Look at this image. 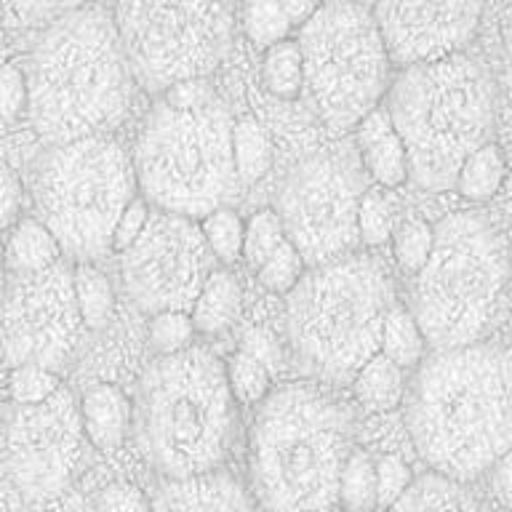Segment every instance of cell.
I'll list each match as a JSON object with an SVG mask.
<instances>
[{
    "instance_id": "obj_9",
    "label": "cell",
    "mask_w": 512,
    "mask_h": 512,
    "mask_svg": "<svg viewBox=\"0 0 512 512\" xmlns=\"http://www.w3.org/2000/svg\"><path fill=\"white\" fill-rule=\"evenodd\" d=\"M136 187L134 160L107 134L51 147L32 171L40 222L78 264L112 251V232Z\"/></svg>"
},
{
    "instance_id": "obj_47",
    "label": "cell",
    "mask_w": 512,
    "mask_h": 512,
    "mask_svg": "<svg viewBox=\"0 0 512 512\" xmlns=\"http://www.w3.org/2000/svg\"><path fill=\"white\" fill-rule=\"evenodd\" d=\"M283 6H286V14H288V19H291V24L302 30L304 24L310 22L312 16L318 14L320 3H310V0H286Z\"/></svg>"
},
{
    "instance_id": "obj_40",
    "label": "cell",
    "mask_w": 512,
    "mask_h": 512,
    "mask_svg": "<svg viewBox=\"0 0 512 512\" xmlns=\"http://www.w3.org/2000/svg\"><path fill=\"white\" fill-rule=\"evenodd\" d=\"M27 107H30L27 72L16 62H8L3 72H0V112H3V120L14 123Z\"/></svg>"
},
{
    "instance_id": "obj_8",
    "label": "cell",
    "mask_w": 512,
    "mask_h": 512,
    "mask_svg": "<svg viewBox=\"0 0 512 512\" xmlns=\"http://www.w3.org/2000/svg\"><path fill=\"white\" fill-rule=\"evenodd\" d=\"M235 123L219 96L195 107L160 99L136 136L134 171L155 211L203 222L238 192Z\"/></svg>"
},
{
    "instance_id": "obj_42",
    "label": "cell",
    "mask_w": 512,
    "mask_h": 512,
    "mask_svg": "<svg viewBox=\"0 0 512 512\" xmlns=\"http://www.w3.org/2000/svg\"><path fill=\"white\" fill-rule=\"evenodd\" d=\"M150 222V208H147V200L134 198L131 206L123 211V216L115 224V232H112V251L115 254H126L128 248L134 246L136 240L142 238L144 227Z\"/></svg>"
},
{
    "instance_id": "obj_4",
    "label": "cell",
    "mask_w": 512,
    "mask_h": 512,
    "mask_svg": "<svg viewBox=\"0 0 512 512\" xmlns=\"http://www.w3.org/2000/svg\"><path fill=\"white\" fill-rule=\"evenodd\" d=\"M136 440L166 480L222 470L235 427L227 363L206 347L160 355L136 387Z\"/></svg>"
},
{
    "instance_id": "obj_30",
    "label": "cell",
    "mask_w": 512,
    "mask_h": 512,
    "mask_svg": "<svg viewBox=\"0 0 512 512\" xmlns=\"http://www.w3.org/2000/svg\"><path fill=\"white\" fill-rule=\"evenodd\" d=\"M240 24L248 40L256 48H272L288 40V30L294 27L286 14V6L278 0H254L240 8Z\"/></svg>"
},
{
    "instance_id": "obj_28",
    "label": "cell",
    "mask_w": 512,
    "mask_h": 512,
    "mask_svg": "<svg viewBox=\"0 0 512 512\" xmlns=\"http://www.w3.org/2000/svg\"><path fill=\"white\" fill-rule=\"evenodd\" d=\"M75 294L83 326L91 331H102L115 312V296L107 275L96 270L94 264H75Z\"/></svg>"
},
{
    "instance_id": "obj_12",
    "label": "cell",
    "mask_w": 512,
    "mask_h": 512,
    "mask_svg": "<svg viewBox=\"0 0 512 512\" xmlns=\"http://www.w3.org/2000/svg\"><path fill=\"white\" fill-rule=\"evenodd\" d=\"M363 171L355 142H344L315 150L286 176L278 216L307 270L350 256L360 243V206L371 190Z\"/></svg>"
},
{
    "instance_id": "obj_6",
    "label": "cell",
    "mask_w": 512,
    "mask_h": 512,
    "mask_svg": "<svg viewBox=\"0 0 512 512\" xmlns=\"http://www.w3.org/2000/svg\"><path fill=\"white\" fill-rule=\"evenodd\" d=\"M392 307L390 278L368 256L307 270L286 296V334L299 368L318 382L352 384L382 352Z\"/></svg>"
},
{
    "instance_id": "obj_2",
    "label": "cell",
    "mask_w": 512,
    "mask_h": 512,
    "mask_svg": "<svg viewBox=\"0 0 512 512\" xmlns=\"http://www.w3.org/2000/svg\"><path fill=\"white\" fill-rule=\"evenodd\" d=\"M30 126L51 147L104 136L126 118L131 80L115 14L75 6L40 32L24 64Z\"/></svg>"
},
{
    "instance_id": "obj_38",
    "label": "cell",
    "mask_w": 512,
    "mask_h": 512,
    "mask_svg": "<svg viewBox=\"0 0 512 512\" xmlns=\"http://www.w3.org/2000/svg\"><path fill=\"white\" fill-rule=\"evenodd\" d=\"M360 243L366 246H382L384 240L392 238V203L382 190L366 192L363 206H360Z\"/></svg>"
},
{
    "instance_id": "obj_31",
    "label": "cell",
    "mask_w": 512,
    "mask_h": 512,
    "mask_svg": "<svg viewBox=\"0 0 512 512\" xmlns=\"http://www.w3.org/2000/svg\"><path fill=\"white\" fill-rule=\"evenodd\" d=\"M227 379H230L232 395L243 406H256V403L262 406L264 400L270 398L272 371L248 352H232V358L227 360Z\"/></svg>"
},
{
    "instance_id": "obj_17",
    "label": "cell",
    "mask_w": 512,
    "mask_h": 512,
    "mask_svg": "<svg viewBox=\"0 0 512 512\" xmlns=\"http://www.w3.org/2000/svg\"><path fill=\"white\" fill-rule=\"evenodd\" d=\"M152 512H254V499L232 472L163 480L152 496Z\"/></svg>"
},
{
    "instance_id": "obj_44",
    "label": "cell",
    "mask_w": 512,
    "mask_h": 512,
    "mask_svg": "<svg viewBox=\"0 0 512 512\" xmlns=\"http://www.w3.org/2000/svg\"><path fill=\"white\" fill-rule=\"evenodd\" d=\"M211 96H214V91H211L206 80H187V83H179L171 91H166L163 102L174 104V107H195V104H203Z\"/></svg>"
},
{
    "instance_id": "obj_26",
    "label": "cell",
    "mask_w": 512,
    "mask_h": 512,
    "mask_svg": "<svg viewBox=\"0 0 512 512\" xmlns=\"http://www.w3.org/2000/svg\"><path fill=\"white\" fill-rule=\"evenodd\" d=\"M382 355L400 368H419L427 355V339L411 310L395 304L387 315L382 334Z\"/></svg>"
},
{
    "instance_id": "obj_25",
    "label": "cell",
    "mask_w": 512,
    "mask_h": 512,
    "mask_svg": "<svg viewBox=\"0 0 512 512\" xmlns=\"http://www.w3.org/2000/svg\"><path fill=\"white\" fill-rule=\"evenodd\" d=\"M507 176H510L507 160H504L502 150L491 142L464 163V168L459 171V179H456V192L462 198L483 203V200H491L496 192L502 190Z\"/></svg>"
},
{
    "instance_id": "obj_37",
    "label": "cell",
    "mask_w": 512,
    "mask_h": 512,
    "mask_svg": "<svg viewBox=\"0 0 512 512\" xmlns=\"http://www.w3.org/2000/svg\"><path fill=\"white\" fill-rule=\"evenodd\" d=\"M192 326L190 312H160L150 320V342L160 355H176L192 347Z\"/></svg>"
},
{
    "instance_id": "obj_49",
    "label": "cell",
    "mask_w": 512,
    "mask_h": 512,
    "mask_svg": "<svg viewBox=\"0 0 512 512\" xmlns=\"http://www.w3.org/2000/svg\"><path fill=\"white\" fill-rule=\"evenodd\" d=\"M323 512H334V510H323Z\"/></svg>"
},
{
    "instance_id": "obj_41",
    "label": "cell",
    "mask_w": 512,
    "mask_h": 512,
    "mask_svg": "<svg viewBox=\"0 0 512 512\" xmlns=\"http://www.w3.org/2000/svg\"><path fill=\"white\" fill-rule=\"evenodd\" d=\"M94 512H152V502L134 483H112L96 496Z\"/></svg>"
},
{
    "instance_id": "obj_14",
    "label": "cell",
    "mask_w": 512,
    "mask_h": 512,
    "mask_svg": "<svg viewBox=\"0 0 512 512\" xmlns=\"http://www.w3.org/2000/svg\"><path fill=\"white\" fill-rule=\"evenodd\" d=\"M80 326L75 270L64 262L8 280L3 302V358L8 371L19 366L59 371L78 344Z\"/></svg>"
},
{
    "instance_id": "obj_3",
    "label": "cell",
    "mask_w": 512,
    "mask_h": 512,
    "mask_svg": "<svg viewBox=\"0 0 512 512\" xmlns=\"http://www.w3.org/2000/svg\"><path fill=\"white\" fill-rule=\"evenodd\" d=\"M352 451V414L310 382L270 392L248 432V475L267 512H323L339 504Z\"/></svg>"
},
{
    "instance_id": "obj_39",
    "label": "cell",
    "mask_w": 512,
    "mask_h": 512,
    "mask_svg": "<svg viewBox=\"0 0 512 512\" xmlns=\"http://www.w3.org/2000/svg\"><path fill=\"white\" fill-rule=\"evenodd\" d=\"M414 478L408 464L400 456H382L376 459V486H379V507L390 510L392 504H398V499L411 488Z\"/></svg>"
},
{
    "instance_id": "obj_11",
    "label": "cell",
    "mask_w": 512,
    "mask_h": 512,
    "mask_svg": "<svg viewBox=\"0 0 512 512\" xmlns=\"http://www.w3.org/2000/svg\"><path fill=\"white\" fill-rule=\"evenodd\" d=\"M112 14L134 80L150 94L206 80L230 54L232 11L224 3L126 0Z\"/></svg>"
},
{
    "instance_id": "obj_1",
    "label": "cell",
    "mask_w": 512,
    "mask_h": 512,
    "mask_svg": "<svg viewBox=\"0 0 512 512\" xmlns=\"http://www.w3.org/2000/svg\"><path fill=\"white\" fill-rule=\"evenodd\" d=\"M416 454L438 475L467 483L512 451V352L480 342L438 350L406 395Z\"/></svg>"
},
{
    "instance_id": "obj_5",
    "label": "cell",
    "mask_w": 512,
    "mask_h": 512,
    "mask_svg": "<svg viewBox=\"0 0 512 512\" xmlns=\"http://www.w3.org/2000/svg\"><path fill=\"white\" fill-rule=\"evenodd\" d=\"M512 248L488 216L454 211L435 224L430 262L414 278L411 315L427 347L459 350L486 339L507 310Z\"/></svg>"
},
{
    "instance_id": "obj_7",
    "label": "cell",
    "mask_w": 512,
    "mask_h": 512,
    "mask_svg": "<svg viewBox=\"0 0 512 512\" xmlns=\"http://www.w3.org/2000/svg\"><path fill=\"white\" fill-rule=\"evenodd\" d=\"M387 110L406 144L408 179L419 190H456L464 163L491 144L494 88L467 54L400 72Z\"/></svg>"
},
{
    "instance_id": "obj_46",
    "label": "cell",
    "mask_w": 512,
    "mask_h": 512,
    "mask_svg": "<svg viewBox=\"0 0 512 512\" xmlns=\"http://www.w3.org/2000/svg\"><path fill=\"white\" fill-rule=\"evenodd\" d=\"M491 483H494L496 499H499L507 510H512V451H507V454L494 464V478H491Z\"/></svg>"
},
{
    "instance_id": "obj_35",
    "label": "cell",
    "mask_w": 512,
    "mask_h": 512,
    "mask_svg": "<svg viewBox=\"0 0 512 512\" xmlns=\"http://www.w3.org/2000/svg\"><path fill=\"white\" fill-rule=\"evenodd\" d=\"M62 390V379L56 371L40 366H19L8 371V392L14 406H38Z\"/></svg>"
},
{
    "instance_id": "obj_27",
    "label": "cell",
    "mask_w": 512,
    "mask_h": 512,
    "mask_svg": "<svg viewBox=\"0 0 512 512\" xmlns=\"http://www.w3.org/2000/svg\"><path fill=\"white\" fill-rule=\"evenodd\" d=\"M235 168L243 184H254L267 176L272 166V142L264 126L256 118L246 115L235 123Z\"/></svg>"
},
{
    "instance_id": "obj_10",
    "label": "cell",
    "mask_w": 512,
    "mask_h": 512,
    "mask_svg": "<svg viewBox=\"0 0 512 512\" xmlns=\"http://www.w3.org/2000/svg\"><path fill=\"white\" fill-rule=\"evenodd\" d=\"M304 56V94L331 131H355L379 107L390 54L374 11L363 3H320L299 35Z\"/></svg>"
},
{
    "instance_id": "obj_13",
    "label": "cell",
    "mask_w": 512,
    "mask_h": 512,
    "mask_svg": "<svg viewBox=\"0 0 512 512\" xmlns=\"http://www.w3.org/2000/svg\"><path fill=\"white\" fill-rule=\"evenodd\" d=\"M214 262L195 219L152 211L142 238L120 256V272L136 307L155 318L160 312H192Z\"/></svg>"
},
{
    "instance_id": "obj_45",
    "label": "cell",
    "mask_w": 512,
    "mask_h": 512,
    "mask_svg": "<svg viewBox=\"0 0 512 512\" xmlns=\"http://www.w3.org/2000/svg\"><path fill=\"white\" fill-rule=\"evenodd\" d=\"M0 192H3V227L14 222L16 214H19V200H22V184L14 176V171L8 166H3V182H0Z\"/></svg>"
},
{
    "instance_id": "obj_22",
    "label": "cell",
    "mask_w": 512,
    "mask_h": 512,
    "mask_svg": "<svg viewBox=\"0 0 512 512\" xmlns=\"http://www.w3.org/2000/svg\"><path fill=\"white\" fill-rule=\"evenodd\" d=\"M62 246L40 219H22L8 240V267L14 275L43 272L62 262Z\"/></svg>"
},
{
    "instance_id": "obj_43",
    "label": "cell",
    "mask_w": 512,
    "mask_h": 512,
    "mask_svg": "<svg viewBox=\"0 0 512 512\" xmlns=\"http://www.w3.org/2000/svg\"><path fill=\"white\" fill-rule=\"evenodd\" d=\"M240 350L248 352V355H254L256 360H262L270 371L278 368L280 347L278 342H275V336H272L270 331H264V328H248L246 334H243V342H240Z\"/></svg>"
},
{
    "instance_id": "obj_18",
    "label": "cell",
    "mask_w": 512,
    "mask_h": 512,
    "mask_svg": "<svg viewBox=\"0 0 512 512\" xmlns=\"http://www.w3.org/2000/svg\"><path fill=\"white\" fill-rule=\"evenodd\" d=\"M355 147L366 174L376 184L395 190L408 179L406 144L392 123L387 107H376L358 128H355Z\"/></svg>"
},
{
    "instance_id": "obj_33",
    "label": "cell",
    "mask_w": 512,
    "mask_h": 512,
    "mask_svg": "<svg viewBox=\"0 0 512 512\" xmlns=\"http://www.w3.org/2000/svg\"><path fill=\"white\" fill-rule=\"evenodd\" d=\"M286 230L280 222L278 211L262 208L256 211L246 224V248H243V259L248 262L251 270H262V264L286 243Z\"/></svg>"
},
{
    "instance_id": "obj_24",
    "label": "cell",
    "mask_w": 512,
    "mask_h": 512,
    "mask_svg": "<svg viewBox=\"0 0 512 512\" xmlns=\"http://www.w3.org/2000/svg\"><path fill=\"white\" fill-rule=\"evenodd\" d=\"M262 83L272 96L294 102L304 91V56L299 40L288 38L264 51Z\"/></svg>"
},
{
    "instance_id": "obj_21",
    "label": "cell",
    "mask_w": 512,
    "mask_h": 512,
    "mask_svg": "<svg viewBox=\"0 0 512 512\" xmlns=\"http://www.w3.org/2000/svg\"><path fill=\"white\" fill-rule=\"evenodd\" d=\"M387 512H480V504L464 483L438 472H424Z\"/></svg>"
},
{
    "instance_id": "obj_34",
    "label": "cell",
    "mask_w": 512,
    "mask_h": 512,
    "mask_svg": "<svg viewBox=\"0 0 512 512\" xmlns=\"http://www.w3.org/2000/svg\"><path fill=\"white\" fill-rule=\"evenodd\" d=\"M432 246H435V227L416 222V219L400 224L398 232L392 235V251H395L400 270L411 272L414 278L424 270V264L430 262Z\"/></svg>"
},
{
    "instance_id": "obj_29",
    "label": "cell",
    "mask_w": 512,
    "mask_h": 512,
    "mask_svg": "<svg viewBox=\"0 0 512 512\" xmlns=\"http://www.w3.org/2000/svg\"><path fill=\"white\" fill-rule=\"evenodd\" d=\"M339 507L344 512H374L379 507L376 462L363 448H355L350 462L344 467L342 486H339Z\"/></svg>"
},
{
    "instance_id": "obj_48",
    "label": "cell",
    "mask_w": 512,
    "mask_h": 512,
    "mask_svg": "<svg viewBox=\"0 0 512 512\" xmlns=\"http://www.w3.org/2000/svg\"><path fill=\"white\" fill-rule=\"evenodd\" d=\"M502 40H504V62H507V80L512 86V8L502 16Z\"/></svg>"
},
{
    "instance_id": "obj_36",
    "label": "cell",
    "mask_w": 512,
    "mask_h": 512,
    "mask_svg": "<svg viewBox=\"0 0 512 512\" xmlns=\"http://www.w3.org/2000/svg\"><path fill=\"white\" fill-rule=\"evenodd\" d=\"M307 272V264H304L302 254L296 251V246L291 240H286L283 246L275 251V254L262 264V270L256 272V278L264 288H270L272 294H291L299 280L304 278Z\"/></svg>"
},
{
    "instance_id": "obj_16",
    "label": "cell",
    "mask_w": 512,
    "mask_h": 512,
    "mask_svg": "<svg viewBox=\"0 0 512 512\" xmlns=\"http://www.w3.org/2000/svg\"><path fill=\"white\" fill-rule=\"evenodd\" d=\"M390 62L400 70L462 54L478 30L480 3L448 0H382L371 6Z\"/></svg>"
},
{
    "instance_id": "obj_23",
    "label": "cell",
    "mask_w": 512,
    "mask_h": 512,
    "mask_svg": "<svg viewBox=\"0 0 512 512\" xmlns=\"http://www.w3.org/2000/svg\"><path fill=\"white\" fill-rule=\"evenodd\" d=\"M352 392H355L360 406L368 408V411H376V414L395 411L406 398L403 368L395 366L390 358H384L379 352L374 360H368L366 368L352 382Z\"/></svg>"
},
{
    "instance_id": "obj_32",
    "label": "cell",
    "mask_w": 512,
    "mask_h": 512,
    "mask_svg": "<svg viewBox=\"0 0 512 512\" xmlns=\"http://www.w3.org/2000/svg\"><path fill=\"white\" fill-rule=\"evenodd\" d=\"M200 230L206 235L208 248L222 264H235L243 259L246 248V224L232 208H219L200 222Z\"/></svg>"
},
{
    "instance_id": "obj_19",
    "label": "cell",
    "mask_w": 512,
    "mask_h": 512,
    "mask_svg": "<svg viewBox=\"0 0 512 512\" xmlns=\"http://www.w3.org/2000/svg\"><path fill=\"white\" fill-rule=\"evenodd\" d=\"M80 416L88 443L99 451H115L126 440L134 406L118 384H94L80 400Z\"/></svg>"
},
{
    "instance_id": "obj_20",
    "label": "cell",
    "mask_w": 512,
    "mask_h": 512,
    "mask_svg": "<svg viewBox=\"0 0 512 512\" xmlns=\"http://www.w3.org/2000/svg\"><path fill=\"white\" fill-rule=\"evenodd\" d=\"M243 291L235 275L227 270H214L192 307V326L203 336H216L238 320Z\"/></svg>"
},
{
    "instance_id": "obj_15",
    "label": "cell",
    "mask_w": 512,
    "mask_h": 512,
    "mask_svg": "<svg viewBox=\"0 0 512 512\" xmlns=\"http://www.w3.org/2000/svg\"><path fill=\"white\" fill-rule=\"evenodd\" d=\"M80 403L67 387L38 406H14L6 416L3 470L30 502H48L70 486L83 443Z\"/></svg>"
}]
</instances>
